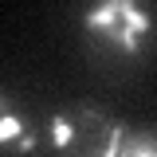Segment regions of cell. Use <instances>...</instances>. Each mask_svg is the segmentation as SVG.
<instances>
[{
  "label": "cell",
  "instance_id": "obj_1",
  "mask_svg": "<svg viewBox=\"0 0 157 157\" xmlns=\"http://www.w3.org/2000/svg\"><path fill=\"white\" fill-rule=\"evenodd\" d=\"M118 24H122V8H118V0H106V4H98V8H86V12H82V28L94 32V36L114 32Z\"/></svg>",
  "mask_w": 157,
  "mask_h": 157
},
{
  "label": "cell",
  "instance_id": "obj_2",
  "mask_svg": "<svg viewBox=\"0 0 157 157\" xmlns=\"http://www.w3.org/2000/svg\"><path fill=\"white\" fill-rule=\"evenodd\" d=\"M51 145H55V153H67L71 145H75V114H51Z\"/></svg>",
  "mask_w": 157,
  "mask_h": 157
},
{
  "label": "cell",
  "instance_id": "obj_3",
  "mask_svg": "<svg viewBox=\"0 0 157 157\" xmlns=\"http://www.w3.org/2000/svg\"><path fill=\"white\" fill-rule=\"evenodd\" d=\"M118 8H122V28H130L134 36L145 39V32L153 28V16H149L145 8H137L134 0H118Z\"/></svg>",
  "mask_w": 157,
  "mask_h": 157
},
{
  "label": "cell",
  "instance_id": "obj_4",
  "mask_svg": "<svg viewBox=\"0 0 157 157\" xmlns=\"http://www.w3.org/2000/svg\"><path fill=\"white\" fill-rule=\"evenodd\" d=\"M122 157H157V137L153 134H130V130H126Z\"/></svg>",
  "mask_w": 157,
  "mask_h": 157
},
{
  "label": "cell",
  "instance_id": "obj_5",
  "mask_svg": "<svg viewBox=\"0 0 157 157\" xmlns=\"http://www.w3.org/2000/svg\"><path fill=\"white\" fill-rule=\"evenodd\" d=\"M16 137H24V118L4 106V114H0V141L8 145V141H16Z\"/></svg>",
  "mask_w": 157,
  "mask_h": 157
},
{
  "label": "cell",
  "instance_id": "obj_6",
  "mask_svg": "<svg viewBox=\"0 0 157 157\" xmlns=\"http://www.w3.org/2000/svg\"><path fill=\"white\" fill-rule=\"evenodd\" d=\"M36 149V134H24L20 137V153H32Z\"/></svg>",
  "mask_w": 157,
  "mask_h": 157
}]
</instances>
